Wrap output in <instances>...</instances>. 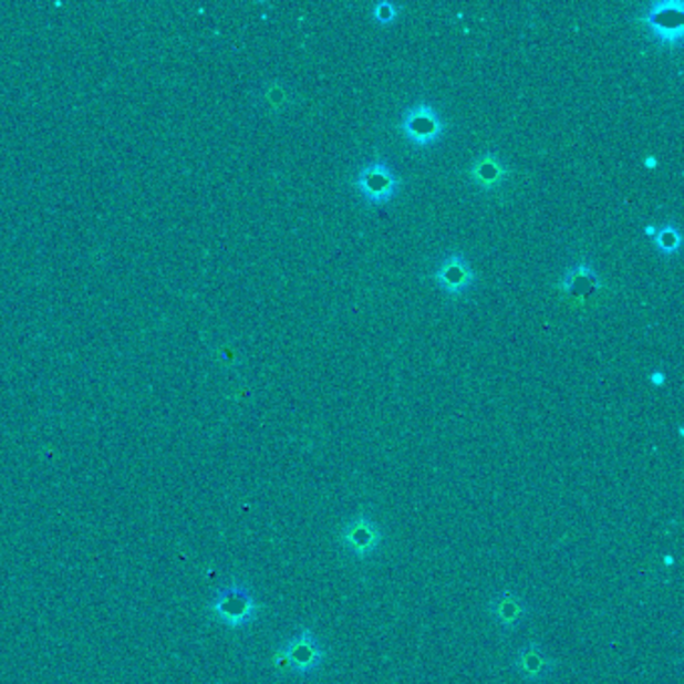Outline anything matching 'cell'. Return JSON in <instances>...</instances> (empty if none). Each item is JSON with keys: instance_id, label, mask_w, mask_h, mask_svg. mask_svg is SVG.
Masks as SVG:
<instances>
[{"instance_id": "1", "label": "cell", "mask_w": 684, "mask_h": 684, "mask_svg": "<svg viewBox=\"0 0 684 684\" xmlns=\"http://www.w3.org/2000/svg\"><path fill=\"white\" fill-rule=\"evenodd\" d=\"M325 661V644L315 632L303 626L279 646L273 656V666L279 674L291 673L301 678H311L323 671Z\"/></svg>"}, {"instance_id": "2", "label": "cell", "mask_w": 684, "mask_h": 684, "mask_svg": "<svg viewBox=\"0 0 684 684\" xmlns=\"http://www.w3.org/2000/svg\"><path fill=\"white\" fill-rule=\"evenodd\" d=\"M261 604L246 582L234 580L229 587L217 590L209 602V612L217 622L231 631H241L253 624L261 614Z\"/></svg>"}, {"instance_id": "3", "label": "cell", "mask_w": 684, "mask_h": 684, "mask_svg": "<svg viewBox=\"0 0 684 684\" xmlns=\"http://www.w3.org/2000/svg\"><path fill=\"white\" fill-rule=\"evenodd\" d=\"M338 542L348 557L357 562H367L374 560L384 546V528L375 520L374 514L360 510L343 522Z\"/></svg>"}, {"instance_id": "4", "label": "cell", "mask_w": 684, "mask_h": 684, "mask_svg": "<svg viewBox=\"0 0 684 684\" xmlns=\"http://www.w3.org/2000/svg\"><path fill=\"white\" fill-rule=\"evenodd\" d=\"M446 121L439 115L438 108L429 103H416L406 108L400 131L404 139L417 149H428L446 135Z\"/></svg>"}, {"instance_id": "5", "label": "cell", "mask_w": 684, "mask_h": 684, "mask_svg": "<svg viewBox=\"0 0 684 684\" xmlns=\"http://www.w3.org/2000/svg\"><path fill=\"white\" fill-rule=\"evenodd\" d=\"M641 22L661 46H678L684 37V4L681 0L653 2L642 14Z\"/></svg>"}, {"instance_id": "6", "label": "cell", "mask_w": 684, "mask_h": 684, "mask_svg": "<svg viewBox=\"0 0 684 684\" xmlns=\"http://www.w3.org/2000/svg\"><path fill=\"white\" fill-rule=\"evenodd\" d=\"M353 187L364 197L365 204L385 205L400 195L402 179L385 160H372L357 172Z\"/></svg>"}, {"instance_id": "7", "label": "cell", "mask_w": 684, "mask_h": 684, "mask_svg": "<svg viewBox=\"0 0 684 684\" xmlns=\"http://www.w3.org/2000/svg\"><path fill=\"white\" fill-rule=\"evenodd\" d=\"M557 659L546 651L540 642H526L514 656V673L520 676L522 684H546L557 673Z\"/></svg>"}, {"instance_id": "8", "label": "cell", "mask_w": 684, "mask_h": 684, "mask_svg": "<svg viewBox=\"0 0 684 684\" xmlns=\"http://www.w3.org/2000/svg\"><path fill=\"white\" fill-rule=\"evenodd\" d=\"M434 281L449 298H462L474 288L476 271L471 268L468 257L454 251L439 259L438 268L434 271Z\"/></svg>"}, {"instance_id": "9", "label": "cell", "mask_w": 684, "mask_h": 684, "mask_svg": "<svg viewBox=\"0 0 684 684\" xmlns=\"http://www.w3.org/2000/svg\"><path fill=\"white\" fill-rule=\"evenodd\" d=\"M528 614H530L528 602L510 589L498 590L488 602V616L506 634L518 631L525 624Z\"/></svg>"}, {"instance_id": "10", "label": "cell", "mask_w": 684, "mask_h": 684, "mask_svg": "<svg viewBox=\"0 0 684 684\" xmlns=\"http://www.w3.org/2000/svg\"><path fill=\"white\" fill-rule=\"evenodd\" d=\"M468 175L480 191L488 193L500 189L504 183L508 182L510 169L496 153H481L480 157L471 160Z\"/></svg>"}, {"instance_id": "11", "label": "cell", "mask_w": 684, "mask_h": 684, "mask_svg": "<svg viewBox=\"0 0 684 684\" xmlns=\"http://www.w3.org/2000/svg\"><path fill=\"white\" fill-rule=\"evenodd\" d=\"M599 286V278L594 269L589 263L580 261L578 266L568 269L567 276L562 279V291L570 293L572 298H587Z\"/></svg>"}, {"instance_id": "12", "label": "cell", "mask_w": 684, "mask_h": 684, "mask_svg": "<svg viewBox=\"0 0 684 684\" xmlns=\"http://www.w3.org/2000/svg\"><path fill=\"white\" fill-rule=\"evenodd\" d=\"M654 246L666 257H673L681 249V231L674 225H664L654 237Z\"/></svg>"}, {"instance_id": "13", "label": "cell", "mask_w": 684, "mask_h": 684, "mask_svg": "<svg viewBox=\"0 0 684 684\" xmlns=\"http://www.w3.org/2000/svg\"><path fill=\"white\" fill-rule=\"evenodd\" d=\"M397 9L392 2H380L374 7V19L380 24H390V22L396 21Z\"/></svg>"}, {"instance_id": "14", "label": "cell", "mask_w": 684, "mask_h": 684, "mask_svg": "<svg viewBox=\"0 0 684 684\" xmlns=\"http://www.w3.org/2000/svg\"><path fill=\"white\" fill-rule=\"evenodd\" d=\"M651 382H653V384H656V385H663L664 374H661V372H654V374L651 375Z\"/></svg>"}, {"instance_id": "15", "label": "cell", "mask_w": 684, "mask_h": 684, "mask_svg": "<svg viewBox=\"0 0 684 684\" xmlns=\"http://www.w3.org/2000/svg\"><path fill=\"white\" fill-rule=\"evenodd\" d=\"M646 167H656V157H651V155H649V157H646Z\"/></svg>"}, {"instance_id": "16", "label": "cell", "mask_w": 684, "mask_h": 684, "mask_svg": "<svg viewBox=\"0 0 684 684\" xmlns=\"http://www.w3.org/2000/svg\"><path fill=\"white\" fill-rule=\"evenodd\" d=\"M646 236H656V227H646Z\"/></svg>"}]
</instances>
